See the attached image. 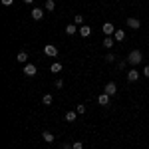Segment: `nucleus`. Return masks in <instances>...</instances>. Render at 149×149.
Instances as JSON below:
<instances>
[{"instance_id":"obj_26","label":"nucleus","mask_w":149,"mask_h":149,"mask_svg":"<svg viewBox=\"0 0 149 149\" xmlns=\"http://www.w3.org/2000/svg\"><path fill=\"white\" fill-rule=\"evenodd\" d=\"M2 4H4V6H12V4H14V0H2Z\"/></svg>"},{"instance_id":"obj_25","label":"nucleus","mask_w":149,"mask_h":149,"mask_svg":"<svg viewBox=\"0 0 149 149\" xmlns=\"http://www.w3.org/2000/svg\"><path fill=\"white\" fill-rule=\"evenodd\" d=\"M56 88H58V90H62V88H64V80H62V78L56 80Z\"/></svg>"},{"instance_id":"obj_3","label":"nucleus","mask_w":149,"mask_h":149,"mask_svg":"<svg viewBox=\"0 0 149 149\" xmlns=\"http://www.w3.org/2000/svg\"><path fill=\"white\" fill-rule=\"evenodd\" d=\"M44 54L50 56V58H56L58 56V48L54 46V44H46V46H44Z\"/></svg>"},{"instance_id":"obj_4","label":"nucleus","mask_w":149,"mask_h":149,"mask_svg":"<svg viewBox=\"0 0 149 149\" xmlns=\"http://www.w3.org/2000/svg\"><path fill=\"white\" fill-rule=\"evenodd\" d=\"M102 30H103V34H105V36H113L117 28H115V26H113L111 22H105V24L102 26Z\"/></svg>"},{"instance_id":"obj_12","label":"nucleus","mask_w":149,"mask_h":149,"mask_svg":"<svg viewBox=\"0 0 149 149\" xmlns=\"http://www.w3.org/2000/svg\"><path fill=\"white\" fill-rule=\"evenodd\" d=\"M113 38H115V42H123V40H125V32H123L121 28H117L115 34H113Z\"/></svg>"},{"instance_id":"obj_14","label":"nucleus","mask_w":149,"mask_h":149,"mask_svg":"<svg viewBox=\"0 0 149 149\" xmlns=\"http://www.w3.org/2000/svg\"><path fill=\"white\" fill-rule=\"evenodd\" d=\"M52 102H54V95H52V93H44V95H42V103H44V105H52Z\"/></svg>"},{"instance_id":"obj_28","label":"nucleus","mask_w":149,"mask_h":149,"mask_svg":"<svg viewBox=\"0 0 149 149\" xmlns=\"http://www.w3.org/2000/svg\"><path fill=\"white\" fill-rule=\"evenodd\" d=\"M62 149H72V145H70V143H64V145H62Z\"/></svg>"},{"instance_id":"obj_2","label":"nucleus","mask_w":149,"mask_h":149,"mask_svg":"<svg viewBox=\"0 0 149 149\" xmlns=\"http://www.w3.org/2000/svg\"><path fill=\"white\" fill-rule=\"evenodd\" d=\"M36 72H38V68H36L34 64H24V76H28V78H34L36 76Z\"/></svg>"},{"instance_id":"obj_17","label":"nucleus","mask_w":149,"mask_h":149,"mask_svg":"<svg viewBox=\"0 0 149 149\" xmlns=\"http://www.w3.org/2000/svg\"><path fill=\"white\" fill-rule=\"evenodd\" d=\"M76 30H80V28H76V24H68V26H66V34L68 36H74Z\"/></svg>"},{"instance_id":"obj_15","label":"nucleus","mask_w":149,"mask_h":149,"mask_svg":"<svg viewBox=\"0 0 149 149\" xmlns=\"http://www.w3.org/2000/svg\"><path fill=\"white\" fill-rule=\"evenodd\" d=\"M76 115H78V111H66V121L68 123H74L76 121Z\"/></svg>"},{"instance_id":"obj_10","label":"nucleus","mask_w":149,"mask_h":149,"mask_svg":"<svg viewBox=\"0 0 149 149\" xmlns=\"http://www.w3.org/2000/svg\"><path fill=\"white\" fill-rule=\"evenodd\" d=\"M127 80H129V81H137L139 80V72L135 68L129 70V72H127Z\"/></svg>"},{"instance_id":"obj_6","label":"nucleus","mask_w":149,"mask_h":149,"mask_svg":"<svg viewBox=\"0 0 149 149\" xmlns=\"http://www.w3.org/2000/svg\"><path fill=\"white\" fill-rule=\"evenodd\" d=\"M102 44H103L105 48H107V50H109V48H113V46H115V38H113V36H105Z\"/></svg>"},{"instance_id":"obj_11","label":"nucleus","mask_w":149,"mask_h":149,"mask_svg":"<svg viewBox=\"0 0 149 149\" xmlns=\"http://www.w3.org/2000/svg\"><path fill=\"white\" fill-rule=\"evenodd\" d=\"M62 70H64V66H62V62H54V64L50 66V72H52V74H60Z\"/></svg>"},{"instance_id":"obj_23","label":"nucleus","mask_w":149,"mask_h":149,"mask_svg":"<svg viewBox=\"0 0 149 149\" xmlns=\"http://www.w3.org/2000/svg\"><path fill=\"white\" fill-rule=\"evenodd\" d=\"M72 149H84V143L81 141H74L72 143Z\"/></svg>"},{"instance_id":"obj_16","label":"nucleus","mask_w":149,"mask_h":149,"mask_svg":"<svg viewBox=\"0 0 149 149\" xmlns=\"http://www.w3.org/2000/svg\"><path fill=\"white\" fill-rule=\"evenodd\" d=\"M80 34L84 36V38H88V36L92 34V28H90V26H80Z\"/></svg>"},{"instance_id":"obj_24","label":"nucleus","mask_w":149,"mask_h":149,"mask_svg":"<svg viewBox=\"0 0 149 149\" xmlns=\"http://www.w3.org/2000/svg\"><path fill=\"white\" fill-rule=\"evenodd\" d=\"M127 64H129V62H125V60H123V62H119V64H117V68H119V70H125Z\"/></svg>"},{"instance_id":"obj_21","label":"nucleus","mask_w":149,"mask_h":149,"mask_svg":"<svg viewBox=\"0 0 149 149\" xmlns=\"http://www.w3.org/2000/svg\"><path fill=\"white\" fill-rule=\"evenodd\" d=\"M113 60H115V56L111 54V52H107V54H105V62H107V64H111Z\"/></svg>"},{"instance_id":"obj_22","label":"nucleus","mask_w":149,"mask_h":149,"mask_svg":"<svg viewBox=\"0 0 149 149\" xmlns=\"http://www.w3.org/2000/svg\"><path fill=\"white\" fill-rule=\"evenodd\" d=\"M76 111H78V113H86V105H84V103H80V105H76Z\"/></svg>"},{"instance_id":"obj_20","label":"nucleus","mask_w":149,"mask_h":149,"mask_svg":"<svg viewBox=\"0 0 149 149\" xmlns=\"http://www.w3.org/2000/svg\"><path fill=\"white\" fill-rule=\"evenodd\" d=\"M74 24H76V26H84V16H81V14H76V16H74Z\"/></svg>"},{"instance_id":"obj_29","label":"nucleus","mask_w":149,"mask_h":149,"mask_svg":"<svg viewBox=\"0 0 149 149\" xmlns=\"http://www.w3.org/2000/svg\"><path fill=\"white\" fill-rule=\"evenodd\" d=\"M32 2H34V0H24V4H32Z\"/></svg>"},{"instance_id":"obj_13","label":"nucleus","mask_w":149,"mask_h":149,"mask_svg":"<svg viewBox=\"0 0 149 149\" xmlns=\"http://www.w3.org/2000/svg\"><path fill=\"white\" fill-rule=\"evenodd\" d=\"M42 139H44L46 143H52L56 137H54V133H52V131H42Z\"/></svg>"},{"instance_id":"obj_8","label":"nucleus","mask_w":149,"mask_h":149,"mask_svg":"<svg viewBox=\"0 0 149 149\" xmlns=\"http://www.w3.org/2000/svg\"><path fill=\"white\" fill-rule=\"evenodd\" d=\"M127 26L133 28V30H139L141 28V22H139L137 18H127Z\"/></svg>"},{"instance_id":"obj_30","label":"nucleus","mask_w":149,"mask_h":149,"mask_svg":"<svg viewBox=\"0 0 149 149\" xmlns=\"http://www.w3.org/2000/svg\"><path fill=\"white\" fill-rule=\"evenodd\" d=\"M147 46H149V44H147Z\"/></svg>"},{"instance_id":"obj_18","label":"nucleus","mask_w":149,"mask_h":149,"mask_svg":"<svg viewBox=\"0 0 149 149\" xmlns=\"http://www.w3.org/2000/svg\"><path fill=\"white\" fill-rule=\"evenodd\" d=\"M16 60H18L20 64H28V54H26V52H20V54L16 56Z\"/></svg>"},{"instance_id":"obj_19","label":"nucleus","mask_w":149,"mask_h":149,"mask_svg":"<svg viewBox=\"0 0 149 149\" xmlns=\"http://www.w3.org/2000/svg\"><path fill=\"white\" fill-rule=\"evenodd\" d=\"M44 8H46L48 12H52L54 8H56V2H54V0H46V4H44Z\"/></svg>"},{"instance_id":"obj_1","label":"nucleus","mask_w":149,"mask_h":149,"mask_svg":"<svg viewBox=\"0 0 149 149\" xmlns=\"http://www.w3.org/2000/svg\"><path fill=\"white\" fill-rule=\"evenodd\" d=\"M127 62H129L131 66H139V64L143 62V54H141L139 50H131L129 56H127Z\"/></svg>"},{"instance_id":"obj_7","label":"nucleus","mask_w":149,"mask_h":149,"mask_svg":"<svg viewBox=\"0 0 149 149\" xmlns=\"http://www.w3.org/2000/svg\"><path fill=\"white\" fill-rule=\"evenodd\" d=\"M32 18L34 20H42L44 18V8H32Z\"/></svg>"},{"instance_id":"obj_5","label":"nucleus","mask_w":149,"mask_h":149,"mask_svg":"<svg viewBox=\"0 0 149 149\" xmlns=\"http://www.w3.org/2000/svg\"><path fill=\"white\" fill-rule=\"evenodd\" d=\"M115 92H117V86H115L113 81H107L105 84V93L107 95H115Z\"/></svg>"},{"instance_id":"obj_9","label":"nucleus","mask_w":149,"mask_h":149,"mask_svg":"<svg viewBox=\"0 0 149 149\" xmlns=\"http://www.w3.org/2000/svg\"><path fill=\"white\" fill-rule=\"evenodd\" d=\"M109 97H111V95H107V93L103 92L102 95H100V97H97V103H100V105H103V107H105V105H109Z\"/></svg>"},{"instance_id":"obj_27","label":"nucleus","mask_w":149,"mask_h":149,"mask_svg":"<svg viewBox=\"0 0 149 149\" xmlns=\"http://www.w3.org/2000/svg\"><path fill=\"white\" fill-rule=\"evenodd\" d=\"M143 76H145V78H149V66H145V68H143Z\"/></svg>"}]
</instances>
